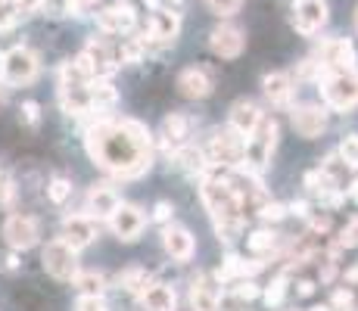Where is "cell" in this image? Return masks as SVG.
<instances>
[{
    "mask_svg": "<svg viewBox=\"0 0 358 311\" xmlns=\"http://www.w3.org/2000/svg\"><path fill=\"white\" fill-rule=\"evenodd\" d=\"M85 150L103 171L134 181L153 165V137L137 119H100L85 131Z\"/></svg>",
    "mask_w": 358,
    "mask_h": 311,
    "instance_id": "cell-1",
    "label": "cell"
},
{
    "mask_svg": "<svg viewBox=\"0 0 358 311\" xmlns=\"http://www.w3.org/2000/svg\"><path fill=\"white\" fill-rule=\"evenodd\" d=\"M199 196H203L206 212L212 215L218 240L234 243L240 237V231H243V215H246L234 181L224 175H203L199 178Z\"/></svg>",
    "mask_w": 358,
    "mask_h": 311,
    "instance_id": "cell-2",
    "label": "cell"
},
{
    "mask_svg": "<svg viewBox=\"0 0 358 311\" xmlns=\"http://www.w3.org/2000/svg\"><path fill=\"white\" fill-rule=\"evenodd\" d=\"M59 103H63L66 115H72V119H85L87 113H94L91 75L78 66V59L63 62V68H59Z\"/></svg>",
    "mask_w": 358,
    "mask_h": 311,
    "instance_id": "cell-3",
    "label": "cell"
},
{
    "mask_svg": "<svg viewBox=\"0 0 358 311\" xmlns=\"http://www.w3.org/2000/svg\"><path fill=\"white\" fill-rule=\"evenodd\" d=\"M278 122L268 119V115H262L259 128L252 131L250 137H246V150H243V165H240V171H250V175H259L268 168V162H271V153L274 147H278Z\"/></svg>",
    "mask_w": 358,
    "mask_h": 311,
    "instance_id": "cell-4",
    "label": "cell"
},
{
    "mask_svg": "<svg viewBox=\"0 0 358 311\" xmlns=\"http://www.w3.org/2000/svg\"><path fill=\"white\" fill-rule=\"evenodd\" d=\"M321 100L334 113H349L358 106V81L355 72H324L318 81Z\"/></svg>",
    "mask_w": 358,
    "mask_h": 311,
    "instance_id": "cell-5",
    "label": "cell"
},
{
    "mask_svg": "<svg viewBox=\"0 0 358 311\" xmlns=\"http://www.w3.org/2000/svg\"><path fill=\"white\" fill-rule=\"evenodd\" d=\"M243 150H246V137L237 134L228 124V128L212 131L206 156H209V165H218V168H240L243 165Z\"/></svg>",
    "mask_w": 358,
    "mask_h": 311,
    "instance_id": "cell-6",
    "label": "cell"
},
{
    "mask_svg": "<svg viewBox=\"0 0 358 311\" xmlns=\"http://www.w3.org/2000/svg\"><path fill=\"white\" fill-rule=\"evenodd\" d=\"M38 72H41V62L29 47H13V50L3 53V75H0V78L10 81L13 87L31 85V81L38 78Z\"/></svg>",
    "mask_w": 358,
    "mask_h": 311,
    "instance_id": "cell-7",
    "label": "cell"
},
{
    "mask_svg": "<svg viewBox=\"0 0 358 311\" xmlns=\"http://www.w3.org/2000/svg\"><path fill=\"white\" fill-rule=\"evenodd\" d=\"M41 261H44V271L57 280H72L78 274V259H75V249L66 243L63 237L50 240L41 252Z\"/></svg>",
    "mask_w": 358,
    "mask_h": 311,
    "instance_id": "cell-8",
    "label": "cell"
},
{
    "mask_svg": "<svg viewBox=\"0 0 358 311\" xmlns=\"http://www.w3.org/2000/svg\"><path fill=\"white\" fill-rule=\"evenodd\" d=\"M330 19V10H327V0H293V16H290V25L299 34L312 38L318 34L321 29L327 25Z\"/></svg>",
    "mask_w": 358,
    "mask_h": 311,
    "instance_id": "cell-9",
    "label": "cell"
},
{
    "mask_svg": "<svg viewBox=\"0 0 358 311\" xmlns=\"http://www.w3.org/2000/svg\"><path fill=\"white\" fill-rule=\"evenodd\" d=\"M324 72H352L355 68V47L349 38H330L318 47V57Z\"/></svg>",
    "mask_w": 358,
    "mask_h": 311,
    "instance_id": "cell-10",
    "label": "cell"
},
{
    "mask_svg": "<svg viewBox=\"0 0 358 311\" xmlns=\"http://www.w3.org/2000/svg\"><path fill=\"white\" fill-rule=\"evenodd\" d=\"M3 240H6V246L19 249V252L31 249L41 240L38 218H31V215H10L3 221Z\"/></svg>",
    "mask_w": 358,
    "mask_h": 311,
    "instance_id": "cell-11",
    "label": "cell"
},
{
    "mask_svg": "<svg viewBox=\"0 0 358 311\" xmlns=\"http://www.w3.org/2000/svg\"><path fill=\"white\" fill-rule=\"evenodd\" d=\"M106 221H109L113 233L122 240V243H134V240L143 233L147 215H143V209H137V205H131V203H119V209H115Z\"/></svg>",
    "mask_w": 358,
    "mask_h": 311,
    "instance_id": "cell-12",
    "label": "cell"
},
{
    "mask_svg": "<svg viewBox=\"0 0 358 311\" xmlns=\"http://www.w3.org/2000/svg\"><path fill=\"white\" fill-rule=\"evenodd\" d=\"M290 122L296 128V134L306 137V140H315L327 131V109L315 106V103H302V106L290 109Z\"/></svg>",
    "mask_w": 358,
    "mask_h": 311,
    "instance_id": "cell-13",
    "label": "cell"
},
{
    "mask_svg": "<svg viewBox=\"0 0 358 311\" xmlns=\"http://www.w3.org/2000/svg\"><path fill=\"white\" fill-rule=\"evenodd\" d=\"M209 47H212V53H215V57L237 59L240 53H243V47H246V34H243V29H237V25L222 22V25H215V29H212Z\"/></svg>",
    "mask_w": 358,
    "mask_h": 311,
    "instance_id": "cell-14",
    "label": "cell"
},
{
    "mask_svg": "<svg viewBox=\"0 0 358 311\" xmlns=\"http://www.w3.org/2000/svg\"><path fill=\"white\" fill-rule=\"evenodd\" d=\"M162 246L175 261H190L194 259V252H196L194 233H190L187 227H181V224H171V221L162 227Z\"/></svg>",
    "mask_w": 358,
    "mask_h": 311,
    "instance_id": "cell-15",
    "label": "cell"
},
{
    "mask_svg": "<svg viewBox=\"0 0 358 311\" xmlns=\"http://www.w3.org/2000/svg\"><path fill=\"white\" fill-rule=\"evenodd\" d=\"M63 240L69 246L78 252V249L91 246L94 240H97V224H94V218L87 215H66L63 218Z\"/></svg>",
    "mask_w": 358,
    "mask_h": 311,
    "instance_id": "cell-16",
    "label": "cell"
},
{
    "mask_svg": "<svg viewBox=\"0 0 358 311\" xmlns=\"http://www.w3.org/2000/svg\"><path fill=\"white\" fill-rule=\"evenodd\" d=\"M178 31H181V16H178V10H171V6H156L153 16H150V25H147L150 41L171 44V41L178 38Z\"/></svg>",
    "mask_w": 358,
    "mask_h": 311,
    "instance_id": "cell-17",
    "label": "cell"
},
{
    "mask_svg": "<svg viewBox=\"0 0 358 311\" xmlns=\"http://www.w3.org/2000/svg\"><path fill=\"white\" fill-rule=\"evenodd\" d=\"M218 299H222V283L215 274H199L190 283V305L194 311H218Z\"/></svg>",
    "mask_w": 358,
    "mask_h": 311,
    "instance_id": "cell-18",
    "label": "cell"
},
{
    "mask_svg": "<svg viewBox=\"0 0 358 311\" xmlns=\"http://www.w3.org/2000/svg\"><path fill=\"white\" fill-rule=\"evenodd\" d=\"M85 57H87V62H91L94 78H109L122 62L119 53H113V47H109L106 41H97V38H91L85 44Z\"/></svg>",
    "mask_w": 358,
    "mask_h": 311,
    "instance_id": "cell-19",
    "label": "cell"
},
{
    "mask_svg": "<svg viewBox=\"0 0 358 311\" xmlns=\"http://www.w3.org/2000/svg\"><path fill=\"white\" fill-rule=\"evenodd\" d=\"M190 134H194V119L184 113H171L162 119V131H159V140L165 147L175 153L178 147H184V143H190Z\"/></svg>",
    "mask_w": 358,
    "mask_h": 311,
    "instance_id": "cell-20",
    "label": "cell"
},
{
    "mask_svg": "<svg viewBox=\"0 0 358 311\" xmlns=\"http://www.w3.org/2000/svg\"><path fill=\"white\" fill-rule=\"evenodd\" d=\"M97 25L106 34H128L134 29V10H131L128 0H119L115 6H106L97 13Z\"/></svg>",
    "mask_w": 358,
    "mask_h": 311,
    "instance_id": "cell-21",
    "label": "cell"
},
{
    "mask_svg": "<svg viewBox=\"0 0 358 311\" xmlns=\"http://www.w3.org/2000/svg\"><path fill=\"white\" fill-rule=\"evenodd\" d=\"M119 203H122L119 193L106 184H94L91 190H87V199H85L87 215L91 218H109L115 209H119Z\"/></svg>",
    "mask_w": 358,
    "mask_h": 311,
    "instance_id": "cell-22",
    "label": "cell"
},
{
    "mask_svg": "<svg viewBox=\"0 0 358 311\" xmlns=\"http://www.w3.org/2000/svg\"><path fill=\"white\" fill-rule=\"evenodd\" d=\"M259 122H262V109L252 100H237L228 113V124L243 137H250L259 128Z\"/></svg>",
    "mask_w": 358,
    "mask_h": 311,
    "instance_id": "cell-23",
    "label": "cell"
},
{
    "mask_svg": "<svg viewBox=\"0 0 358 311\" xmlns=\"http://www.w3.org/2000/svg\"><path fill=\"white\" fill-rule=\"evenodd\" d=\"M178 91H181L187 100H206L212 94V78L203 72V68L190 66L178 75Z\"/></svg>",
    "mask_w": 358,
    "mask_h": 311,
    "instance_id": "cell-24",
    "label": "cell"
},
{
    "mask_svg": "<svg viewBox=\"0 0 358 311\" xmlns=\"http://www.w3.org/2000/svg\"><path fill=\"white\" fill-rule=\"evenodd\" d=\"M262 87H265V96L274 103V106H290L296 96V85L287 72H271L262 78Z\"/></svg>",
    "mask_w": 358,
    "mask_h": 311,
    "instance_id": "cell-25",
    "label": "cell"
},
{
    "mask_svg": "<svg viewBox=\"0 0 358 311\" xmlns=\"http://www.w3.org/2000/svg\"><path fill=\"white\" fill-rule=\"evenodd\" d=\"M171 156H175V168H181L184 175H190V178H203L206 171H209V156H206V150H196V147H190V143L178 147Z\"/></svg>",
    "mask_w": 358,
    "mask_h": 311,
    "instance_id": "cell-26",
    "label": "cell"
},
{
    "mask_svg": "<svg viewBox=\"0 0 358 311\" xmlns=\"http://www.w3.org/2000/svg\"><path fill=\"white\" fill-rule=\"evenodd\" d=\"M141 305L147 311H178V296L171 287H165V283H150L147 289H143L141 296Z\"/></svg>",
    "mask_w": 358,
    "mask_h": 311,
    "instance_id": "cell-27",
    "label": "cell"
},
{
    "mask_svg": "<svg viewBox=\"0 0 358 311\" xmlns=\"http://www.w3.org/2000/svg\"><path fill=\"white\" fill-rule=\"evenodd\" d=\"M91 103L94 109H113L119 103V91L109 85V78H91Z\"/></svg>",
    "mask_w": 358,
    "mask_h": 311,
    "instance_id": "cell-28",
    "label": "cell"
},
{
    "mask_svg": "<svg viewBox=\"0 0 358 311\" xmlns=\"http://www.w3.org/2000/svg\"><path fill=\"white\" fill-rule=\"evenodd\" d=\"M72 287L78 289L81 296H103V289H106V277H103L100 271H78L72 277Z\"/></svg>",
    "mask_w": 358,
    "mask_h": 311,
    "instance_id": "cell-29",
    "label": "cell"
},
{
    "mask_svg": "<svg viewBox=\"0 0 358 311\" xmlns=\"http://www.w3.org/2000/svg\"><path fill=\"white\" fill-rule=\"evenodd\" d=\"M150 283H153V277H150L143 268H125V271L119 274V287L125 289V293H131V296H141Z\"/></svg>",
    "mask_w": 358,
    "mask_h": 311,
    "instance_id": "cell-30",
    "label": "cell"
},
{
    "mask_svg": "<svg viewBox=\"0 0 358 311\" xmlns=\"http://www.w3.org/2000/svg\"><path fill=\"white\" fill-rule=\"evenodd\" d=\"M85 0H41V10L44 16H53V19H63V16H78Z\"/></svg>",
    "mask_w": 358,
    "mask_h": 311,
    "instance_id": "cell-31",
    "label": "cell"
},
{
    "mask_svg": "<svg viewBox=\"0 0 358 311\" xmlns=\"http://www.w3.org/2000/svg\"><path fill=\"white\" fill-rule=\"evenodd\" d=\"M246 246H250V252H271L274 246H278V233L274 231H252L250 233V240H246Z\"/></svg>",
    "mask_w": 358,
    "mask_h": 311,
    "instance_id": "cell-32",
    "label": "cell"
},
{
    "mask_svg": "<svg viewBox=\"0 0 358 311\" xmlns=\"http://www.w3.org/2000/svg\"><path fill=\"white\" fill-rule=\"evenodd\" d=\"M69 196H72V181H69V178H53V181L47 184V199H50L53 205H63Z\"/></svg>",
    "mask_w": 358,
    "mask_h": 311,
    "instance_id": "cell-33",
    "label": "cell"
},
{
    "mask_svg": "<svg viewBox=\"0 0 358 311\" xmlns=\"http://www.w3.org/2000/svg\"><path fill=\"white\" fill-rule=\"evenodd\" d=\"M262 296H265V302H268L271 308H278L280 302H284V296H287V277H278V280H274Z\"/></svg>",
    "mask_w": 358,
    "mask_h": 311,
    "instance_id": "cell-34",
    "label": "cell"
},
{
    "mask_svg": "<svg viewBox=\"0 0 358 311\" xmlns=\"http://www.w3.org/2000/svg\"><path fill=\"white\" fill-rule=\"evenodd\" d=\"M336 249H349V246H358V218L349 221V227H343L340 237H336Z\"/></svg>",
    "mask_w": 358,
    "mask_h": 311,
    "instance_id": "cell-35",
    "label": "cell"
},
{
    "mask_svg": "<svg viewBox=\"0 0 358 311\" xmlns=\"http://www.w3.org/2000/svg\"><path fill=\"white\" fill-rule=\"evenodd\" d=\"M330 308H334V311H355V296H352V289H336L334 299H330Z\"/></svg>",
    "mask_w": 358,
    "mask_h": 311,
    "instance_id": "cell-36",
    "label": "cell"
},
{
    "mask_svg": "<svg viewBox=\"0 0 358 311\" xmlns=\"http://www.w3.org/2000/svg\"><path fill=\"white\" fill-rule=\"evenodd\" d=\"M240 3H243V0H206V6H209L215 16H234V13L240 10Z\"/></svg>",
    "mask_w": 358,
    "mask_h": 311,
    "instance_id": "cell-37",
    "label": "cell"
},
{
    "mask_svg": "<svg viewBox=\"0 0 358 311\" xmlns=\"http://www.w3.org/2000/svg\"><path fill=\"white\" fill-rule=\"evenodd\" d=\"M231 293L237 296V299H243V302H252V299H259V296H262V289H259L252 280H243V277H240V283L231 289Z\"/></svg>",
    "mask_w": 358,
    "mask_h": 311,
    "instance_id": "cell-38",
    "label": "cell"
},
{
    "mask_svg": "<svg viewBox=\"0 0 358 311\" xmlns=\"http://www.w3.org/2000/svg\"><path fill=\"white\" fill-rule=\"evenodd\" d=\"M259 215H262V221H280V218L290 215V212H287V205H280V203H265L259 209Z\"/></svg>",
    "mask_w": 358,
    "mask_h": 311,
    "instance_id": "cell-39",
    "label": "cell"
},
{
    "mask_svg": "<svg viewBox=\"0 0 358 311\" xmlns=\"http://www.w3.org/2000/svg\"><path fill=\"white\" fill-rule=\"evenodd\" d=\"M346 162H352V165H358V134H352V137H346V140L340 143V150H336Z\"/></svg>",
    "mask_w": 358,
    "mask_h": 311,
    "instance_id": "cell-40",
    "label": "cell"
},
{
    "mask_svg": "<svg viewBox=\"0 0 358 311\" xmlns=\"http://www.w3.org/2000/svg\"><path fill=\"white\" fill-rule=\"evenodd\" d=\"M75 311H106V302H103V296H78Z\"/></svg>",
    "mask_w": 358,
    "mask_h": 311,
    "instance_id": "cell-41",
    "label": "cell"
},
{
    "mask_svg": "<svg viewBox=\"0 0 358 311\" xmlns=\"http://www.w3.org/2000/svg\"><path fill=\"white\" fill-rule=\"evenodd\" d=\"M19 113H22V122H25V124H31V128L41 122V106H38V103H34V100H25Z\"/></svg>",
    "mask_w": 358,
    "mask_h": 311,
    "instance_id": "cell-42",
    "label": "cell"
},
{
    "mask_svg": "<svg viewBox=\"0 0 358 311\" xmlns=\"http://www.w3.org/2000/svg\"><path fill=\"white\" fill-rule=\"evenodd\" d=\"M171 218H175V205H171L169 199L156 203V209H153V221H159V224H169Z\"/></svg>",
    "mask_w": 358,
    "mask_h": 311,
    "instance_id": "cell-43",
    "label": "cell"
},
{
    "mask_svg": "<svg viewBox=\"0 0 358 311\" xmlns=\"http://www.w3.org/2000/svg\"><path fill=\"white\" fill-rule=\"evenodd\" d=\"M308 227H312L315 233H327L330 231V215H308Z\"/></svg>",
    "mask_w": 358,
    "mask_h": 311,
    "instance_id": "cell-44",
    "label": "cell"
},
{
    "mask_svg": "<svg viewBox=\"0 0 358 311\" xmlns=\"http://www.w3.org/2000/svg\"><path fill=\"white\" fill-rule=\"evenodd\" d=\"M287 212H290V215H296V218H308V215H312V212H308V203H306V199H299V203H290V205H287Z\"/></svg>",
    "mask_w": 358,
    "mask_h": 311,
    "instance_id": "cell-45",
    "label": "cell"
},
{
    "mask_svg": "<svg viewBox=\"0 0 358 311\" xmlns=\"http://www.w3.org/2000/svg\"><path fill=\"white\" fill-rule=\"evenodd\" d=\"M296 287H299V289H296L299 296H312V293H315V283H312V280H299Z\"/></svg>",
    "mask_w": 358,
    "mask_h": 311,
    "instance_id": "cell-46",
    "label": "cell"
},
{
    "mask_svg": "<svg viewBox=\"0 0 358 311\" xmlns=\"http://www.w3.org/2000/svg\"><path fill=\"white\" fill-rule=\"evenodd\" d=\"M6 268H10V271H16V268H19V259H16V255H6Z\"/></svg>",
    "mask_w": 358,
    "mask_h": 311,
    "instance_id": "cell-47",
    "label": "cell"
},
{
    "mask_svg": "<svg viewBox=\"0 0 358 311\" xmlns=\"http://www.w3.org/2000/svg\"><path fill=\"white\" fill-rule=\"evenodd\" d=\"M165 3H169V6H171V10H178V6H181V3H184V0H165Z\"/></svg>",
    "mask_w": 358,
    "mask_h": 311,
    "instance_id": "cell-48",
    "label": "cell"
},
{
    "mask_svg": "<svg viewBox=\"0 0 358 311\" xmlns=\"http://www.w3.org/2000/svg\"><path fill=\"white\" fill-rule=\"evenodd\" d=\"M312 311H334V308H330V305H315Z\"/></svg>",
    "mask_w": 358,
    "mask_h": 311,
    "instance_id": "cell-49",
    "label": "cell"
},
{
    "mask_svg": "<svg viewBox=\"0 0 358 311\" xmlns=\"http://www.w3.org/2000/svg\"><path fill=\"white\" fill-rule=\"evenodd\" d=\"M0 75H3V57H0Z\"/></svg>",
    "mask_w": 358,
    "mask_h": 311,
    "instance_id": "cell-50",
    "label": "cell"
},
{
    "mask_svg": "<svg viewBox=\"0 0 358 311\" xmlns=\"http://www.w3.org/2000/svg\"><path fill=\"white\" fill-rule=\"evenodd\" d=\"M355 31H358V10H355Z\"/></svg>",
    "mask_w": 358,
    "mask_h": 311,
    "instance_id": "cell-51",
    "label": "cell"
},
{
    "mask_svg": "<svg viewBox=\"0 0 358 311\" xmlns=\"http://www.w3.org/2000/svg\"><path fill=\"white\" fill-rule=\"evenodd\" d=\"M355 81H358V72H355Z\"/></svg>",
    "mask_w": 358,
    "mask_h": 311,
    "instance_id": "cell-52",
    "label": "cell"
},
{
    "mask_svg": "<svg viewBox=\"0 0 358 311\" xmlns=\"http://www.w3.org/2000/svg\"><path fill=\"white\" fill-rule=\"evenodd\" d=\"M0 178H3V171H0Z\"/></svg>",
    "mask_w": 358,
    "mask_h": 311,
    "instance_id": "cell-53",
    "label": "cell"
}]
</instances>
